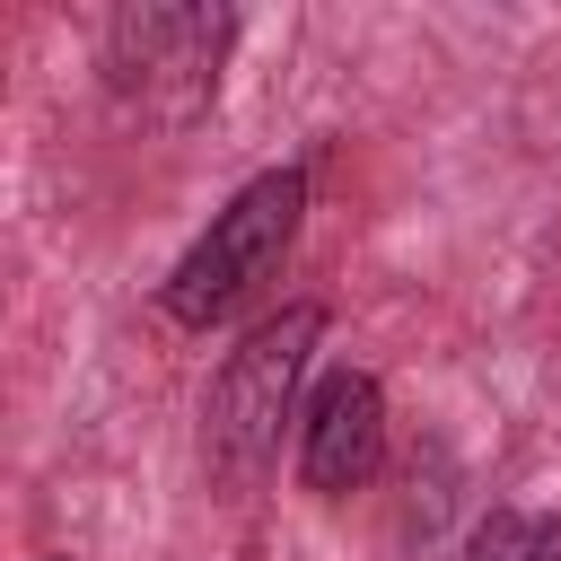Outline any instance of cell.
Listing matches in <instances>:
<instances>
[{"label": "cell", "mask_w": 561, "mask_h": 561, "mask_svg": "<svg viewBox=\"0 0 561 561\" xmlns=\"http://www.w3.org/2000/svg\"><path fill=\"white\" fill-rule=\"evenodd\" d=\"M316 342H324V307L298 298V307L263 316V324L219 359V377H210V394H202V465H210V482H228V491H254V482H263V465L280 456V421L307 412L298 386H307Z\"/></svg>", "instance_id": "obj_1"}, {"label": "cell", "mask_w": 561, "mask_h": 561, "mask_svg": "<svg viewBox=\"0 0 561 561\" xmlns=\"http://www.w3.org/2000/svg\"><path fill=\"white\" fill-rule=\"evenodd\" d=\"M298 210H307V167H263L254 184H237L228 210H210V228L158 280V307L175 324H193V333H210L219 316H237L280 272V254L298 237Z\"/></svg>", "instance_id": "obj_2"}, {"label": "cell", "mask_w": 561, "mask_h": 561, "mask_svg": "<svg viewBox=\"0 0 561 561\" xmlns=\"http://www.w3.org/2000/svg\"><path fill=\"white\" fill-rule=\"evenodd\" d=\"M237 44V9H202V0H140L105 18V79L123 105L158 114V123H193L219 96Z\"/></svg>", "instance_id": "obj_3"}, {"label": "cell", "mask_w": 561, "mask_h": 561, "mask_svg": "<svg viewBox=\"0 0 561 561\" xmlns=\"http://www.w3.org/2000/svg\"><path fill=\"white\" fill-rule=\"evenodd\" d=\"M377 465H386V386L368 368H333L298 412V482L342 500L368 491Z\"/></svg>", "instance_id": "obj_4"}, {"label": "cell", "mask_w": 561, "mask_h": 561, "mask_svg": "<svg viewBox=\"0 0 561 561\" xmlns=\"http://www.w3.org/2000/svg\"><path fill=\"white\" fill-rule=\"evenodd\" d=\"M456 561H561V517H543V508H491V517H473V535H465Z\"/></svg>", "instance_id": "obj_5"}, {"label": "cell", "mask_w": 561, "mask_h": 561, "mask_svg": "<svg viewBox=\"0 0 561 561\" xmlns=\"http://www.w3.org/2000/svg\"><path fill=\"white\" fill-rule=\"evenodd\" d=\"M44 561H70V552H44Z\"/></svg>", "instance_id": "obj_6"}]
</instances>
